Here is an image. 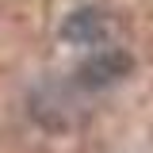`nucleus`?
I'll return each mask as SVG.
<instances>
[{"label":"nucleus","instance_id":"2","mask_svg":"<svg viewBox=\"0 0 153 153\" xmlns=\"http://www.w3.org/2000/svg\"><path fill=\"white\" fill-rule=\"evenodd\" d=\"M126 69H130V57H126V54H119V50H103L100 57H92V61L80 69V80L96 88V84H111L115 76H123Z\"/></svg>","mask_w":153,"mask_h":153},{"label":"nucleus","instance_id":"1","mask_svg":"<svg viewBox=\"0 0 153 153\" xmlns=\"http://www.w3.org/2000/svg\"><path fill=\"white\" fill-rule=\"evenodd\" d=\"M61 35L69 38V42H76V46H96L100 38L107 35V19H103V12H96V8H80V12H73V16L65 19Z\"/></svg>","mask_w":153,"mask_h":153}]
</instances>
